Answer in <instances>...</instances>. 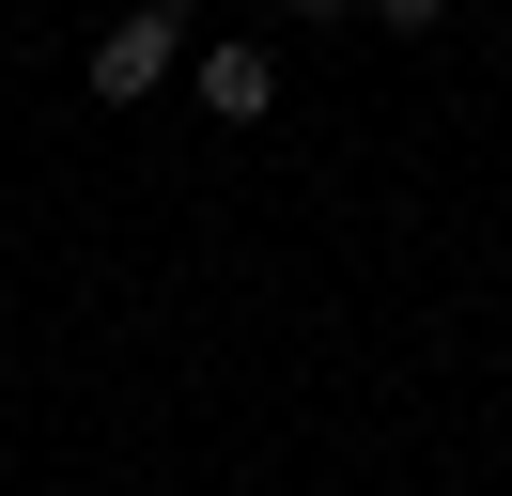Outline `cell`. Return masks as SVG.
Segmentation results:
<instances>
[{"label":"cell","instance_id":"cell-1","mask_svg":"<svg viewBox=\"0 0 512 496\" xmlns=\"http://www.w3.org/2000/svg\"><path fill=\"white\" fill-rule=\"evenodd\" d=\"M78 78H94V109H156V93L187 78V0H125V16L94 31Z\"/></svg>","mask_w":512,"mask_h":496},{"label":"cell","instance_id":"cell-2","mask_svg":"<svg viewBox=\"0 0 512 496\" xmlns=\"http://www.w3.org/2000/svg\"><path fill=\"white\" fill-rule=\"evenodd\" d=\"M187 78H202V109H218V124H264V109H280V62H264V47H202Z\"/></svg>","mask_w":512,"mask_h":496},{"label":"cell","instance_id":"cell-3","mask_svg":"<svg viewBox=\"0 0 512 496\" xmlns=\"http://www.w3.org/2000/svg\"><path fill=\"white\" fill-rule=\"evenodd\" d=\"M357 16H373V31H435L450 0H357Z\"/></svg>","mask_w":512,"mask_h":496},{"label":"cell","instance_id":"cell-4","mask_svg":"<svg viewBox=\"0 0 512 496\" xmlns=\"http://www.w3.org/2000/svg\"><path fill=\"white\" fill-rule=\"evenodd\" d=\"M280 16H357V0H280Z\"/></svg>","mask_w":512,"mask_h":496}]
</instances>
